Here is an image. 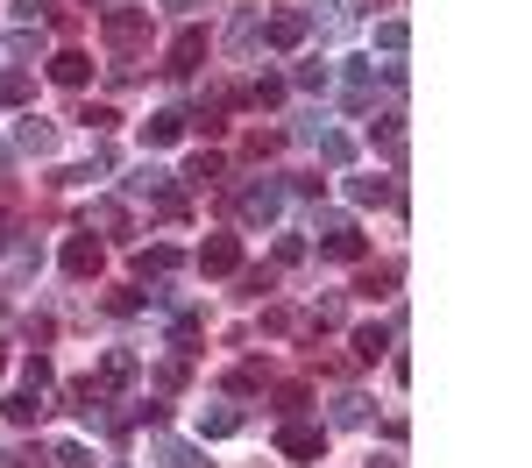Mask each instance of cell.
Wrapping results in <instances>:
<instances>
[{
	"mask_svg": "<svg viewBox=\"0 0 532 468\" xmlns=\"http://www.w3.org/2000/svg\"><path fill=\"white\" fill-rule=\"evenodd\" d=\"M121 192H128V199H149L164 220H185V192L171 185V171H164V164H135V178H128Z\"/></svg>",
	"mask_w": 532,
	"mask_h": 468,
	"instance_id": "6da1fadb",
	"label": "cell"
},
{
	"mask_svg": "<svg viewBox=\"0 0 532 468\" xmlns=\"http://www.w3.org/2000/svg\"><path fill=\"white\" fill-rule=\"evenodd\" d=\"M100 36H107V50H114L121 64H135V43L149 36V8H128V0H121V8L100 22Z\"/></svg>",
	"mask_w": 532,
	"mask_h": 468,
	"instance_id": "7a4b0ae2",
	"label": "cell"
},
{
	"mask_svg": "<svg viewBox=\"0 0 532 468\" xmlns=\"http://www.w3.org/2000/svg\"><path fill=\"white\" fill-rule=\"evenodd\" d=\"M235 213H242V227H270V220L284 213V185H277V178H256V185H242Z\"/></svg>",
	"mask_w": 532,
	"mask_h": 468,
	"instance_id": "3957f363",
	"label": "cell"
},
{
	"mask_svg": "<svg viewBox=\"0 0 532 468\" xmlns=\"http://www.w3.org/2000/svg\"><path fill=\"white\" fill-rule=\"evenodd\" d=\"M306 36H313V15H306V8H277V15L263 22V43H270V50H298Z\"/></svg>",
	"mask_w": 532,
	"mask_h": 468,
	"instance_id": "277c9868",
	"label": "cell"
},
{
	"mask_svg": "<svg viewBox=\"0 0 532 468\" xmlns=\"http://www.w3.org/2000/svg\"><path fill=\"white\" fill-rule=\"evenodd\" d=\"M298 142H313V149L327 156V164H348V156H355V142H348L341 128H327L320 114H313V121H298Z\"/></svg>",
	"mask_w": 532,
	"mask_h": 468,
	"instance_id": "5b68a950",
	"label": "cell"
},
{
	"mask_svg": "<svg viewBox=\"0 0 532 468\" xmlns=\"http://www.w3.org/2000/svg\"><path fill=\"white\" fill-rule=\"evenodd\" d=\"M100 263H107V249L93 242V234H71V242H64V277H100Z\"/></svg>",
	"mask_w": 532,
	"mask_h": 468,
	"instance_id": "8992f818",
	"label": "cell"
},
{
	"mask_svg": "<svg viewBox=\"0 0 532 468\" xmlns=\"http://www.w3.org/2000/svg\"><path fill=\"white\" fill-rule=\"evenodd\" d=\"M199 270L206 277H235L242 270V242H235V234H213V242L199 249Z\"/></svg>",
	"mask_w": 532,
	"mask_h": 468,
	"instance_id": "52a82bcc",
	"label": "cell"
},
{
	"mask_svg": "<svg viewBox=\"0 0 532 468\" xmlns=\"http://www.w3.org/2000/svg\"><path fill=\"white\" fill-rule=\"evenodd\" d=\"M277 447H284V461H320L327 433H320V426H284V433H277Z\"/></svg>",
	"mask_w": 532,
	"mask_h": 468,
	"instance_id": "ba28073f",
	"label": "cell"
},
{
	"mask_svg": "<svg viewBox=\"0 0 532 468\" xmlns=\"http://www.w3.org/2000/svg\"><path fill=\"white\" fill-rule=\"evenodd\" d=\"M178 135H185V114H178V107H164V114L142 121V149H171Z\"/></svg>",
	"mask_w": 532,
	"mask_h": 468,
	"instance_id": "9c48e42d",
	"label": "cell"
},
{
	"mask_svg": "<svg viewBox=\"0 0 532 468\" xmlns=\"http://www.w3.org/2000/svg\"><path fill=\"white\" fill-rule=\"evenodd\" d=\"M50 78H57V86H71V93H79L86 78H93V57H86V50H57V57H50Z\"/></svg>",
	"mask_w": 532,
	"mask_h": 468,
	"instance_id": "30bf717a",
	"label": "cell"
},
{
	"mask_svg": "<svg viewBox=\"0 0 532 468\" xmlns=\"http://www.w3.org/2000/svg\"><path fill=\"white\" fill-rule=\"evenodd\" d=\"M15 142H22L29 156H50V149H57V128L36 121V114H22V121H15Z\"/></svg>",
	"mask_w": 532,
	"mask_h": 468,
	"instance_id": "8fae6325",
	"label": "cell"
},
{
	"mask_svg": "<svg viewBox=\"0 0 532 468\" xmlns=\"http://www.w3.org/2000/svg\"><path fill=\"white\" fill-rule=\"evenodd\" d=\"M348 199L355 206H391L398 199V178H348Z\"/></svg>",
	"mask_w": 532,
	"mask_h": 468,
	"instance_id": "7c38bea8",
	"label": "cell"
},
{
	"mask_svg": "<svg viewBox=\"0 0 532 468\" xmlns=\"http://www.w3.org/2000/svg\"><path fill=\"white\" fill-rule=\"evenodd\" d=\"M199 57H206V29H185V36L171 43V64H164V71H199Z\"/></svg>",
	"mask_w": 532,
	"mask_h": 468,
	"instance_id": "4fadbf2b",
	"label": "cell"
},
{
	"mask_svg": "<svg viewBox=\"0 0 532 468\" xmlns=\"http://www.w3.org/2000/svg\"><path fill=\"white\" fill-rule=\"evenodd\" d=\"M135 369H142V362H135L128 348H114V355L100 362V376H93V383H100V390H121V383H135Z\"/></svg>",
	"mask_w": 532,
	"mask_h": 468,
	"instance_id": "5bb4252c",
	"label": "cell"
},
{
	"mask_svg": "<svg viewBox=\"0 0 532 468\" xmlns=\"http://www.w3.org/2000/svg\"><path fill=\"white\" fill-rule=\"evenodd\" d=\"M355 355H362V362H376V355H391V327H384V320H369V327H355Z\"/></svg>",
	"mask_w": 532,
	"mask_h": 468,
	"instance_id": "9a60e30c",
	"label": "cell"
},
{
	"mask_svg": "<svg viewBox=\"0 0 532 468\" xmlns=\"http://www.w3.org/2000/svg\"><path fill=\"white\" fill-rule=\"evenodd\" d=\"M256 36H263V15H256V8H242L235 22H227V50H249Z\"/></svg>",
	"mask_w": 532,
	"mask_h": 468,
	"instance_id": "2e32d148",
	"label": "cell"
},
{
	"mask_svg": "<svg viewBox=\"0 0 532 468\" xmlns=\"http://www.w3.org/2000/svg\"><path fill=\"white\" fill-rule=\"evenodd\" d=\"M341 93H348V107H369V64H362V57H348V71H341Z\"/></svg>",
	"mask_w": 532,
	"mask_h": 468,
	"instance_id": "e0dca14e",
	"label": "cell"
},
{
	"mask_svg": "<svg viewBox=\"0 0 532 468\" xmlns=\"http://www.w3.org/2000/svg\"><path fill=\"white\" fill-rule=\"evenodd\" d=\"M235 426H242V412H235V405H213V412H199V433H206V440H227Z\"/></svg>",
	"mask_w": 532,
	"mask_h": 468,
	"instance_id": "ac0fdd59",
	"label": "cell"
},
{
	"mask_svg": "<svg viewBox=\"0 0 532 468\" xmlns=\"http://www.w3.org/2000/svg\"><path fill=\"white\" fill-rule=\"evenodd\" d=\"M334 426H369V398L362 390H341L334 398Z\"/></svg>",
	"mask_w": 532,
	"mask_h": 468,
	"instance_id": "d6986e66",
	"label": "cell"
},
{
	"mask_svg": "<svg viewBox=\"0 0 532 468\" xmlns=\"http://www.w3.org/2000/svg\"><path fill=\"white\" fill-rule=\"evenodd\" d=\"M149 454H157L164 468H206V461H199V447H185V440H157Z\"/></svg>",
	"mask_w": 532,
	"mask_h": 468,
	"instance_id": "ffe728a7",
	"label": "cell"
},
{
	"mask_svg": "<svg viewBox=\"0 0 532 468\" xmlns=\"http://www.w3.org/2000/svg\"><path fill=\"white\" fill-rule=\"evenodd\" d=\"M369 142L384 149V156H405V121H398V114H391V121H376V128H369Z\"/></svg>",
	"mask_w": 532,
	"mask_h": 468,
	"instance_id": "44dd1931",
	"label": "cell"
},
{
	"mask_svg": "<svg viewBox=\"0 0 532 468\" xmlns=\"http://www.w3.org/2000/svg\"><path fill=\"white\" fill-rule=\"evenodd\" d=\"M8 419H15V426H36V419H43V390H15V398H8Z\"/></svg>",
	"mask_w": 532,
	"mask_h": 468,
	"instance_id": "7402d4cb",
	"label": "cell"
},
{
	"mask_svg": "<svg viewBox=\"0 0 532 468\" xmlns=\"http://www.w3.org/2000/svg\"><path fill=\"white\" fill-rule=\"evenodd\" d=\"M376 43H384L391 57H405V43H412V29H405V15H384V22H376Z\"/></svg>",
	"mask_w": 532,
	"mask_h": 468,
	"instance_id": "603a6c76",
	"label": "cell"
},
{
	"mask_svg": "<svg viewBox=\"0 0 532 468\" xmlns=\"http://www.w3.org/2000/svg\"><path fill=\"white\" fill-rule=\"evenodd\" d=\"M93 220L114 234V242H128V206H121V199H100V206H93Z\"/></svg>",
	"mask_w": 532,
	"mask_h": 468,
	"instance_id": "cb8c5ba5",
	"label": "cell"
},
{
	"mask_svg": "<svg viewBox=\"0 0 532 468\" xmlns=\"http://www.w3.org/2000/svg\"><path fill=\"white\" fill-rule=\"evenodd\" d=\"M327 78H334V71H327L320 57H306V64L291 71V86H306V93H327Z\"/></svg>",
	"mask_w": 532,
	"mask_h": 468,
	"instance_id": "d4e9b609",
	"label": "cell"
},
{
	"mask_svg": "<svg viewBox=\"0 0 532 468\" xmlns=\"http://www.w3.org/2000/svg\"><path fill=\"white\" fill-rule=\"evenodd\" d=\"M8 57H15V64L43 57V29H15V36H8Z\"/></svg>",
	"mask_w": 532,
	"mask_h": 468,
	"instance_id": "484cf974",
	"label": "cell"
},
{
	"mask_svg": "<svg viewBox=\"0 0 532 468\" xmlns=\"http://www.w3.org/2000/svg\"><path fill=\"white\" fill-rule=\"evenodd\" d=\"M242 100H249V107H277V100H284V78H270V71H263V78H256V86H249Z\"/></svg>",
	"mask_w": 532,
	"mask_h": 468,
	"instance_id": "4316f807",
	"label": "cell"
},
{
	"mask_svg": "<svg viewBox=\"0 0 532 468\" xmlns=\"http://www.w3.org/2000/svg\"><path fill=\"white\" fill-rule=\"evenodd\" d=\"M185 185H220V156H192V164H185Z\"/></svg>",
	"mask_w": 532,
	"mask_h": 468,
	"instance_id": "83f0119b",
	"label": "cell"
},
{
	"mask_svg": "<svg viewBox=\"0 0 532 468\" xmlns=\"http://www.w3.org/2000/svg\"><path fill=\"white\" fill-rule=\"evenodd\" d=\"M178 263H185V256H178V249H149V256H142V263H135V270H142V277H171V270H178Z\"/></svg>",
	"mask_w": 532,
	"mask_h": 468,
	"instance_id": "f1b7e54d",
	"label": "cell"
},
{
	"mask_svg": "<svg viewBox=\"0 0 532 468\" xmlns=\"http://www.w3.org/2000/svg\"><path fill=\"white\" fill-rule=\"evenodd\" d=\"M0 100H8V107L29 100V71H22V64H15V71H0Z\"/></svg>",
	"mask_w": 532,
	"mask_h": 468,
	"instance_id": "f546056e",
	"label": "cell"
},
{
	"mask_svg": "<svg viewBox=\"0 0 532 468\" xmlns=\"http://www.w3.org/2000/svg\"><path fill=\"white\" fill-rule=\"evenodd\" d=\"M355 291H362V298H391V291H398V270H369Z\"/></svg>",
	"mask_w": 532,
	"mask_h": 468,
	"instance_id": "4dcf8cb0",
	"label": "cell"
},
{
	"mask_svg": "<svg viewBox=\"0 0 532 468\" xmlns=\"http://www.w3.org/2000/svg\"><path fill=\"white\" fill-rule=\"evenodd\" d=\"M57 468H100V461H93V447H79V440H64V447H57Z\"/></svg>",
	"mask_w": 532,
	"mask_h": 468,
	"instance_id": "1f68e13d",
	"label": "cell"
},
{
	"mask_svg": "<svg viewBox=\"0 0 532 468\" xmlns=\"http://www.w3.org/2000/svg\"><path fill=\"white\" fill-rule=\"evenodd\" d=\"M79 121H86L93 135H107V128H114V107H79Z\"/></svg>",
	"mask_w": 532,
	"mask_h": 468,
	"instance_id": "d6a6232c",
	"label": "cell"
},
{
	"mask_svg": "<svg viewBox=\"0 0 532 468\" xmlns=\"http://www.w3.org/2000/svg\"><path fill=\"white\" fill-rule=\"evenodd\" d=\"M43 383H50V362H43V355H29V369H22V390H43Z\"/></svg>",
	"mask_w": 532,
	"mask_h": 468,
	"instance_id": "836d02e7",
	"label": "cell"
},
{
	"mask_svg": "<svg viewBox=\"0 0 532 468\" xmlns=\"http://www.w3.org/2000/svg\"><path fill=\"white\" fill-rule=\"evenodd\" d=\"M164 8H178V15H192V8H206V0H164Z\"/></svg>",
	"mask_w": 532,
	"mask_h": 468,
	"instance_id": "e575fe53",
	"label": "cell"
},
{
	"mask_svg": "<svg viewBox=\"0 0 532 468\" xmlns=\"http://www.w3.org/2000/svg\"><path fill=\"white\" fill-rule=\"evenodd\" d=\"M369 468H398V454H376V461H369Z\"/></svg>",
	"mask_w": 532,
	"mask_h": 468,
	"instance_id": "d590c367",
	"label": "cell"
},
{
	"mask_svg": "<svg viewBox=\"0 0 532 468\" xmlns=\"http://www.w3.org/2000/svg\"><path fill=\"white\" fill-rule=\"evenodd\" d=\"M0 468H22V454H0Z\"/></svg>",
	"mask_w": 532,
	"mask_h": 468,
	"instance_id": "8d00e7d4",
	"label": "cell"
}]
</instances>
